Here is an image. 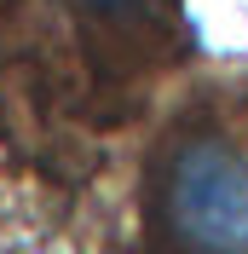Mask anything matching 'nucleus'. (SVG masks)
<instances>
[{
	"mask_svg": "<svg viewBox=\"0 0 248 254\" xmlns=\"http://www.w3.org/2000/svg\"><path fill=\"white\" fill-rule=\"evenodd\" d=\"M87 12H98V17H122V12H133L139 0H81Z\"/></svg>",
	"mask_w": 248,
	"mask_h": 254,
	"instance_id": "nucleus-2",
	"label": "nucleus"
},
{
	"mask_svg": "<svg viewBox=\"0 0 248 254\" xmlns=\"http://www.w3.org/2000/svg\"><path fill=\"white\" fill-rule=\"evenodd\" d=\"M150 214L173 254H248V150L225 133L173 139Z\"/></svg>",
	"mask_w": 248,
	"mask_h": 254,
	"instance_id": "nucleus-1",
	"label": "nucleus"
}]
</instances>
